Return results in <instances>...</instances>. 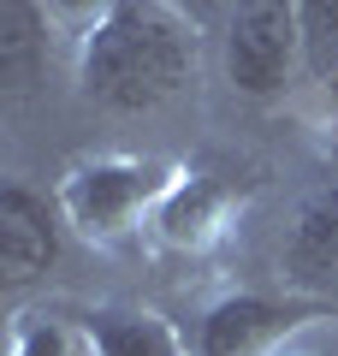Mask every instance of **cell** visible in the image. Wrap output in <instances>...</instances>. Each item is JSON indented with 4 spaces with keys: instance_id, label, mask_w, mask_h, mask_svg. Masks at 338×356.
<instances>
[{
    "instance_id": "obj_1",
    "label": "cell",
    "mask_w": 338,
    "mask_h": 356,
    "mask_svg": "<svg viewBox=\"0 0 338 356\" xmlns=\"http://www.w3.org/2000/svg\"><path fill=\"white\" fill-rule=\"evenodd\" d=\"M190 65L196 48L166 0H107L83 36L77 77L89 102L113 113H149L190 83Z\"/></svg>"
},
{
    "instance_id": "obj_2",
    "label": "cell",
    "mask_w": 338,
    "mask_h": 356,
    "mask_svg": "<svg viewBox=\"0 0 338 356\" xmlns=\"http://www.w3.org/2000/svg\"><path fill=\"white\" fill-rule=\"evenodd\" d=\"M303 60L297 0H238L225 18V77L267 102L291 83V65Z\"/></svg>"
},
{
    "instance_id": "obj_3",
    "label": "cell",
    "mask_w": 338,
    "mask_h": 356,
    "mask_svg": "<svg viewBox=\"0 0 338 356\" xmlns=\"http://www.w3.org/2000/svg\"><path fill=\"white\" fill-rule=\"evenodd\" d=\"M279 267H285V285L303 303L338 309V184L332 191H314L309 202L291 214Z\"/></svg>"
},
{
    "instance_id": "obj_4",
    "label": "cell",
    "mask_w": 338,
    "mask_h": 356,
    "mask_svg": "<svg viewBox=\"0 0 338 356\" xmlns=\"http://www.w3.org/2000/svg\"><path fill=\"white\" fill-rule=\"evenodd\" d=\"M154 184H161V172L143 166V161H89V166H77L65 178L60 202L83 232H101L107 238V232H119L154 196Z\"/></svg>"
},
{
    "instance_id": "obj_5",
    "label": "cell",
    "mask_w": 338,
    "mask_h": 356,
    "mask_svg": "<svg viewBox=\"0 0 338 356\" xmlns=\"http://www.w3.org/2000/svg\"><path fill=\"white\" fill-rule=\"evenodd\" d=\"M54 261H60V220H54L48 196H36L30 184H6L0 191V273H6V285L24 291Z\"/></svg>"
},
{
    "instance_id": "obj_6",
    "label": "cell",
    "mask_w": 338,
    "mask_h": 356,
    "mask_svg": "<svg viewBox=\"0 0 338 356\" xmlns=\"http://www.w3.org/2000/svg\"><path fill=\"white\" fill-rule=\"evenodd\" d=\"M303 309L291 303H267V297H225L220 309H208L202 321V356H255L267 339L291 332Z\"/></svg>"
},
{
    "instance_id": "obj_7",
    "label": "cell",
    "mask_w": 338,
    "mask_h": 356,
    "mask_svg": "<svg viewBox=\"0 0 338 356\" xmlns=\"http://www.w3.org/2000/svg\"><path fill=\"white\" fill-rule=\"evenodd\" d=\"M42 60H48V18L36 0H0V83L24 95L36 89Z\"/></svg>"
},
{
    "instance_id": "obj_8",
    "label": "cell",
    "mask_w": 338,
    "mask_h": 356,
    "mask_svg": "<svg viewBox=\"0 0 338 356\" xmlns=\"http://www.w3.org/2000/svg\"><path fill=\"white\" fill-rule=\"evenodd\" d=\"M89 344L95 356H184L161 315H137V309H101L89 315Z\"/></svg>"
},
{
    "instance_id": "obj_9",
    "label": "cell",
    "mask_w": 338,
    "mask_h": 356,
    "mask_svg": "<svg viewBox=\"0 0 338 356\" xmlns=\"http://www.w3.org/2000/svg\"><path fill=\"white\" fill-rule=\"evenodd\" d=\"M303 24V65L314 72V83L338 95V0H297Z\"/></svg>"
},
{
    "instance_id": "obj_10",
    "label": "cell",
    "mask_w": 338,
    "mask_h": 356,
    "mask_svg": "<svg viewBox=\"0 0 338 356\" xmlns=\"http://www.w3.org/2000/svg\"><path fill=\"white\" fill-rule=\"evenodd\" d=\"M214 214H220V191L202 184V178H190V184H178V191H172V202L161 208V226H166V238H172V243H202Z\"/></svg>"
},
{
    "instance_id": "obj_11",
    "label": "cell",
    "mask_w": 338,
    "mask_h": 356,
    "mask_svg": "<svg viewBox=\"0 0 338 356\" xmlns=\"http://www.w3.org/2000/svg\"><path fill=\"white\" fill-rule=\"evenodd\" d=\"M13 356H72V339H65L60 321H36V327H24Z\"/></svg>"
},
{
    "instance_id": "obj_12",
    "label": "cell",
    "mask_w": 338,
    "mask_h": 356,
    "mask_svg": "<svg viewBox=\"0 0 338 356\" xmlns=\"http://www.w3.org/2000/svg\"><path fill=\"white\" fill-rule=\"evenodd\" d=\"M95 0H60V13H89Z\"/></svg>"
}]
</instances>
